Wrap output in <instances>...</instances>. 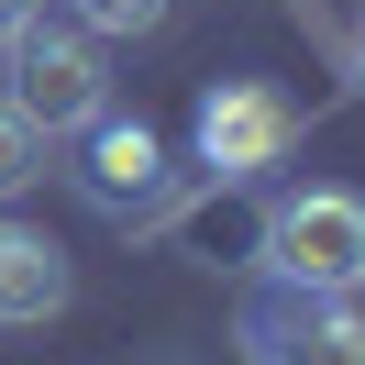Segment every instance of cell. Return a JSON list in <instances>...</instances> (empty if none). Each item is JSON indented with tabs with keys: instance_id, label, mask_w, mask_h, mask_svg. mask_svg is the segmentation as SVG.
I'll list each match as a JSON object with an SVG mask.
<instances>
[{
	"instance_id": "cell-1",
	"label": "cell",
	"mask_w": 365,
	"mask_h": 365,
	"mask_svg": "<svg viewBox=\"0 0 365 365\" xmlns=\"http://www.w3.org/2000/svg\"><path fill=\"white\" fill-rule=\"evenodd\" d=\"M0 67H11V89H0V100H11L45 144L89 133V122L111 111V56H100V34L67 23V11H34V23L0 45Z\"/></svg>"
},
{
	"instance_id": "cell-2",
	"label": "cell",
	"mask_w": 365,
	"mask_h": 365,
	"mask_svg": "<svg viewBox=\"0 0 365 365\" xmlns=\"http://www.w3.org/2000/svg\"><path fill=\"white\" fill-rule=\"evenodd\" d=\"M255 266H266L277 288L354 299L365 288V200H354V188H288V200L255 222Z\"/></svg>"
},
{
	"instance_id": "cell-3",
	"label": "cell",
	"mask_w": 365,
	"mask_h": 365,
	"mask_svg": "<svg viewBox=\"0 0 365 365\" xmlns=\"http://www.w3.org/2000/svg\"><path fill=\"white\" fill-rule=\"evenodd\" d=\"M244 354L255 365H365V310L332 288H266L244 310Z\"/></svg>"
},
{
	"instance_id": "cell-4",
	"label": "cell",
	"mask_w": 365,
	"mask_h": 365,
	"mask_svg": "<svg viewBox=\"0 0 365 365\" xmlns=\"http://www.w3.org/2000/svg\"><path fill=\"white\" fill-rule=\"evenodd\" d=\"M67 144H78L67 178H78V200H89V210H111V222L155 210V188H166V144L144 133V122H111V111H100L89 133H67Z\"/></svg>"
},
{
	"instance_id": "cell-5",
	"label": "cell",
	"mask_w": 365,
	"mask_h": 365,
	"mask_svg": "<svg viewBox=\"0 0 365 365\" xmlns=\"http://www.w3.org/2000/svg\"><path fill=\"white\" fill-rule=\"evenodd\" d=\"M288 133H299V111H288L277 89H255V78H222V89L200 100V155H210V178H255V166H277Z\"/></svg>"
},
{
	"instance_id": "cell-6",
	"label": "cell",
	"mask_w": 365,
	"mask_h": 365,
	"mask_svg": "<svg viewBox=\"0 0 365 365\" xmlns=\"http://www.w3.org/2000/svg\"><path fill=\"white\" fill-rule=\"evenodd\" d=\"M67 299H78V266H67L34 222L0 210V332H34V321H56Z\"/></svg>"
},
{
	"instance_id": "cell-7",
	"label": "cell",
	"mask_w": 365,
	"mask_h": 365,
	"mask_svg": "<svg viewBox=\"0 0 365 365\" xmlns=\"http://www.w3.org/2000/svg\"><path fill=\"white\" fill-rule=\"evenodd\" d=\"M34 178H45V133H34V122H23V111H11V100H0V210L23 200V188H34Z\"/></svg>"
},
{
	"instance_id": "cell-8",
	"label": "cell",
	"mask_w": 365,
	"mask_h": 365,
	"mask_svg": "<svg viewBox=\"0 0 365 365\" xmlns=\"http://www.w3.org/2000/svg\"><path fill=\"white\" fill-rule=\"evenodd\" d=\"M67 23H89L100 45H111V34H155V23H166V0H67Z\"/></svg>"
},
{
	"instance_id": "cell-9",
	"label": "cell",
	"mask_w": 365,
	"mask_h": 365,
	"mask_svg": "<svg viewBox=\"0 0 365 365\" xmlns=\"http://www.w3.org/2000/svg\"><path fill=\"white\" fill-rule=\"evenodd\" d=\"M34 11H45V0H0V45H11V34H23Z\"/></svg>"
},
{
	"instance_id": "cell-10",
	"label": "cell",
	"mask_w": 365,
	"mask_h": 365,
	"mask_svg": "<svg viewBox=\"0 0 365 365\" xmlns=\"http://www.w3.org/2000/svg\"><path fill=\"white\" fill-rule=\"evenodd\" d=\"M354 67H365V11H354Z\"/></svg>"
}]
</instances>
